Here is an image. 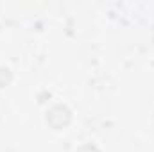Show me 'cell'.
Returning <instances> with one entry per match:
<instances>
[{
  "mask_svg": "<svg viewBox=\"0 0 154 152\" xmlns=\"http://www.w3.org/2000/svg\"><path fill=\"white\" fill-rule=\"evenodd\" d=\"M72 120V111L65 106V104H56L47 111V123L54 129V131H61L65 129Z\"/></svg>",
  "mask_w": 154,
  "mask_h": 152,
  "instance_id": "cell-1",
  "label": "cell"
},
{
  "mask_svg": "<svg viewBox=\"0 0 154 152\" xmlns=\"http://www.w3.org/2000/svg\"><path fill=\"white\" fill-rule=\"evenodd\" d=\"M11 70L9 68H0V88H4V86H7L9 82H11Z\"/></svg>",
  "mask_w": 154,
  "mask_h": 152,
  "instance_id": "cell-2",
  "label": "cell"
},
{
  "mask_svg": "<svg viewBox=\"0 0 154 152\" xmlns=\"http://www.w3.org/2000/svg\"><path fill=\"white\" fill-rule=\"evenodd\" d=\"M77 152H100L95 145H91V143H86V145H82V147H79Z\"/></svg>",
  "mask_w": 154,
  "mask_h": 152,
  "instance_id": "cell-3",
  "label": "cell"
}]
</instances>
